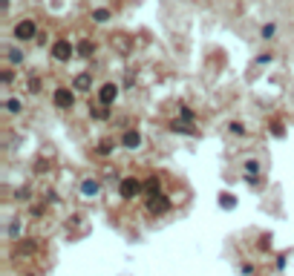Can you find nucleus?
<instances>
[{
  "instance_id": "f257e3e1",
  "label": "nucleus",
  "mask_w": 294,
  "mask_h": 276,
  "mask_svg": "<svg viewBox=\"0 0 294 276\" xmlns=\"http://www.w3.org/2000/svg\"><path fill=\"white\" fill-rule=\"evenodd\" d=\"M35 35H38L35 20L26 18V20H18V23H15V37H18V40H32Z\"/></svg>"
},
{
  "instance_id": "f03ea898",
  "label": "nucleus",
  "mask_w": 294,
  "mask_h": 276,
  "mask_svg": "<svg viewBox=\"0 0 294 276\" xmlns=\"http://www.w3.org/2000/svg\"><path fill=\"white\" fill-rule=\"evenodd\" d=\"M72 55H75V49H72L69 40H58V43L52 46V58H55V61H69Z\"/></svg>"
},
{
  "instance_id": "7ed1b4c3",
  "label": "nucleus",
  "mask_w": 294,
  "mask_h": 276,
  "mask_svg": "<svg viewBox=\"0 0 294 276\" xmlns=\"http://www.w3.org/2000/svg\"><path fill=\"white\" fill-rule=\"evenodd\" d=\"M75 90H66V87H61V90H55V107L58 110H69L72 104H75V95H72Z\"/></svg>"
},
{
  "instance_id": "20e7f679",
  "label": "nucleus",
  "mask_w": 294,
  "mask_h": 276,
  "mask_svg": "<svg viewBox=\"0 0 294 276\" xmlns=\"http://www.w3.org/2000/svg\"><path fill=\"white\" fill-rule=\"evenodd\" d=\"M72 90H75V92L93 90V75H90V72H78V75L72 78Z\"/></svg>"
},
{
  "instance_id": "39448f33",
  "label": "nucleus",
  "mask_w": 294,
  "mask_h": 276,
  "mask_svg": "<svg viewBox=\"0 0 294 276\" xmlns=\"http://www.w3.org/2000/svg\"><path fill=\"white\" fill-rule=\"evenodd\" d=\"M116 98H118V87H116V84H104V87H101V92H98V101H101L104 107H110Z\"/></svg>"
},
{
  "instance_id": "423d86ee",
  "label": "nucleus",
  "mask_w": 294,
  "mask_h": 276,
  "mask_svg": "<svg viewBox=\"0 0 294 276\" xmlns=\"http://www.w3.org/2000/svg\"><path fill=\"white\" fill-rule=\"evenodd\" d=\"M167 207H170V202L164 199V196H153L150 202H147V210L153 216H159V213H167Z\"/></svg>"
},
{
  "instance_id": "0eeeda50",
  "label": "nucleus",
  "mask_w": 294,
  "mask_h": 276,
  "mask_svg": "<svg viewBox=\"0 0 294 276\" xmlns=\"http://www.w3.org/2000/svg\"><path fill=\"white\" fill-rule=\"evenodd\" d=\"M138 190H141V182H138V179H124V182H121V196H124V199L138 196Z\"/></svg>"
},
{
  "instance_id": "6e6552de",
  "label": "nucleus",
  "mask_w": 294,
  "mask_h": 276,
  "mask_svg": "<svg viewBox=\"0 0 294 276\" xmlns=\"http://www.w3.org/2000/svg\"><path fill=\"white\" fill-rule=\"evenodd\" d=\"M121 144H124L127 150H136V147L141 144V135H138V132H124V138H121Z\"/></svg>"
},
{
  "instance_id": "1a4fd4ad",
  "label": "nucleus",
  "mask_w": 294,
  "mask_h": 276,
  "mask_svg": "<svg viewBox=\"0 0 294 276\" xmlns=\"http://www.w3.org/2000/svg\"><path fill=\"white\" fill-rule=\"evenodd\" d=\"M93 52H96V43H93V40H81V43H78V55H84V58H90Z\"/></svg>"
},
{
  "instance_id": "9d476101",
  "label": "nucleus",
  "mask_w": 294,
  "mask_h": 276,
  "mask_svg": "<svg viewBox=\"0 0 294 276\" xmlns=\"http://www.w3.org/2000/svg\"><path fill=\"white\" fill-rule=\"evenodd\" d=\"M32 250H35V242H20L15 247V256H32Z\"/></svg>"
},
{
  "instance_id": "9b49d317",
  "label": "nucleus",
  "mask_w": 294,
  "mask_h": 276,
  "mask_svg": "<svg viewBox=\"0 0 294 276\" xmlns=\"http://www.w3.org/2000/svg\"><path fill=\"white\" fill-rule=\"evenodd\" d=\"M81 193H84V196H96V193H98V182H96V179H87L84 187H81Z\"/></svg>"
},
{
  "instance_id": "f8f14e48",
  "label": "nucleus",
  "mask_w": 294,
  "mask_h": 276,
  "mask_svg": "<svg viewBox=\"0 0 294 276\" xmlns=\"http://www.w3.org/2000/svg\"><path fill=\"white\" fill-rule=\"evenodd\" d=\"M6 58H9L12 63H20L23 61V52H20L18 46H12V49H6Z\"/></svg>"
},
{
  "instance_id": "ddd939ff",
  "label": "nucleus",
  "mask_w": 294,
  "mask_h": 276,
  "mask_svg": "<svg viewBox=\"0 0 294 276\" xmlns=\"http://www.w3.org/2000/svg\"><path fill=\"white\" fill-rule=\"evenodd\" d=\"M144 187H147L150 199H153V196H159V179H147V182H144Z\"/></svg>"
},
{
  "instance_id": "4468645a",
  "label": "nucleus",
  "mask_w": 294,
  "mask_h": 276,
  "mask_svg": "<svg viewBox=\"0 0 294 276\" xmlns=\"http://www.w3.org/2000/svg\"><path fill=\"white\" fill-rule=\"evenodd\" d=\"M3 107H6V110H9V112H20V110H23V104H20V101H18V98H9V101H6V104H3Z\"/></svg>"
},
{
  "instance_id": "2eb2a0df",
  "label": "nucleus",
  "mask_w": 294,
  "mask_h": 276,
  "mask_svg": "<svg viewBox=\"0 0 294 276\" xmlns=\"http://www.w3.org/2000/svg\"><path fill=\"white\" fill-rule=\"evenodd\" d=\"M219 204H222V207H234V204H236V199H234V196H231V193H219Z\"/></svg>"
},
{
  "instance_id": "dca6fc26",
  "label": "nucleus",
  "mask_w": 294,
  "mask_h": 276,
  "mask_svg": "<svg viewBox=\"0 0 294 276\" xmlns=\"http://www.w3.org/2000/svg\"><path fill=\"white\" fill-rule=\"evenodd\" d=\"M93 20H110V12L107 9H96L93 12Z\"/></svg>"
},
{
  "instance_id": "f3484780",
  "label": "nucleus",
  "mask_w": 294,
  "mask_h": 276,
  "mask_svg": "<svg viewBox=\"0 0 294 276\" xmlns=\"http://www.w3.org/2000/svg\"><path fill=\"white\" fill-rule=\"evenodd\" d=\"M9 236H15V239L20 236V221H18V219H15V221L9 224Z\"/></svg>"
},
{
  "instance_id": "a211bd4d",
  "label": "nucleus",
  "mask_w": 294,
  "mask_h": 276,
  "mask_svg": "<svg viewBox=\"0 0 294 276\" xmlns=\"http://www.w3.org/2000/svg\"><path fill=\"white\" fill-rule=\"evenodd\" d=\"M173 129H176V132H191V127L185 121H173Z\"/></svg>"
},
{
  "instance_id": "6ab92c4d",
  "label": "nucleus",
  "mask_w": 294,
  "mask_h": 276,
  "mask_svg": "<svg viewBox=\"0 0 294 276\" xmlns=\"http://www.w3.org/2000/svg\"><path fill=\"white\" fill-rule=\"evenodd\" d=\"M262 37H274V23H265L262 26Z\"/></svg>"
},
{
  "instance_id": "aec40b11",
  "label": "nucleus",
  "mask_w": 294,
  "mask_h": 276,
  "mask_svg": "<svg viewBox=\"0 0 294 276\" xmlns=\"http://www.w3.org/2000/svg\"><path fill=\"white\" fill-rule=\"evenodd\" d=\"M257 170H260V164H257V161H248V164H245V173H248V176H251V173H257Z\"/></svg>"
},
{
  "instance_id": "412c9836",
  "label": "nucleus",
  "mask_w": 294,
  "mask_h": 276,
  "mask_svg": "<svg viewBox=\"0 0 294 276\" xmlns=\"http://www.w3.org/2000/svg\"><path fill=\"white\" fill-rule=\"evenodd\" d=\"M182 118H185V121H194V110H188V107H182Z\"/></svg>"
},
{
  "instance_id": "4be33fe9",
  "label": "nucleus",
  "mask_w": 294,
  "mask_h": 276,
  "mask_svg": "<svg viewBox=\"0 0 294 276\" xmlns=\"http://www.w3.org/2000/svg\"><path fill=\"white\" fill-rule=\"evenodd\" d=\"M271 132H274V135H283V132H286V129H283V124H271Z\"/></svg>"
},
{
  "instance_id": "5701e85b",
  "label": "nucleus",
  "mask_w": 294,
  "mask_h": 276,
  "mask_svg": "<svg viewBox=\"0 0 294 276\" xmlns=\"http://www.w3.org/2000/svg\"><path fill=\"white\" fill-rule=\"evenodd\" d=\"M93 115H96L98 121H104L107 118V110H93Z\"/></svg>"
},
{
  "instance_id": "b1692460",
  "label": "nucleus",
  "mask_w": 294,
  "mask_h": 276,
  "mask_svg": "<svg viewBox=\"0 0 294 276\" xmlns=\"http://www.w3.org/2000/svg\"><path fill=\"white\" fill-rule=\"evenodd\" d=\"M29 90H32V92L40 90V81H38V78H32V81H29Z\"/></svg>"
}]
</instances>
